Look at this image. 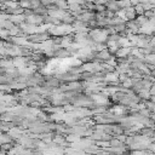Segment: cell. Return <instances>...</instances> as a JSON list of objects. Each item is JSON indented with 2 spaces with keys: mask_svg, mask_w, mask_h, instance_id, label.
I'll return each mask as SVG.
<instances>
[{
  "mask_svg": "<svg viewBox=\"0 0 155 155\" xmlns=\"http://www.w3.org/2000/svg\"><path fill=\"white\" fill-rule=\"evenodd\" d=\"M68 56H70V54L67 47H60L57 51H55V58H67Z\"/></svg>",
  "mask_w": 155,
  "mask_h": 155,
  "instance_id": "obj_1",
  "label": "cell"
},
{
  "mask_svg": "<svg viewBox=\"0 0 155 155\" xmlns=\"http://www.w3.org/2000/svg\"><path fill=\"white\" fill-rule=\"evenodd\" d=\"M144 16H145L147 18L151 20V18L155 17V12L153 11V9H151V10H147V11H144Z\"/></svg>",
  "mask_w": 155,
  "mask_h": 155,
  "instance_id": "obj_9",
  "label": "cell"
},
{
  "mask_svg": "<svg viewBox=\"0 0 155 155\" xmlns=\"http://www.w3.org/2000/svg\"><path fill=\"white\" fill-rule=\"evenodd\" d=\"M18 2H20V5L22 8H24V9L30 8V0H18Z\"/></svg>",
  "mask_w": 155,
  "mask_h": 155,
  "instance_id": "obj_8",
  "label": "cell"
},
{
  "mask_svg": "<svg viewBox=\"0 0 155 155\" xmlns=\"http://www.w3.org/2000/svg\"><path fill=\"white\" fill-rule=\"evenodd\" d=\"M130 76L127 75V73H121V74H119V78H118V80H119V82H125L127 79H129Z\"/></svg>",
  "mask_w": 155,
  "mask_h": 155,
  "instance_id": "obj_6",
  "label": "cell"
},
{
  "mask_svg": "<svg viewBox=\"0 0 155 155\" xmlns=\"http://www.w3.org/2000/svg\"><path fill=\"white\" fill-rule=\"evenodd\" d=\"M23 15H24V17H26V18H27V17H30V16H33V15H35V12H34V9H32V8L24 9V12H23Z\"/></svg>",
  "mask_w": 155,
  "mask_h": 155,
  "instance_id": "obj_5",
  "label": "cell"
},
{
  "mask_svg": "<svg viewBox=\"0 0 155 155\" xmlns=\"http://www.w3.org/2000/svg\"><path fill=\"white\" fill-rule=\"evenodd\" d=\"M107 10H110V11H114V12H119L121 10V6L119 4V2H116V0H110V2H108L107 4Z\"/></svg>",
  "mask_w": 155,
  "mask_h": 155,
  "instance_id": "obj_2",
  "label": "cell"
},
{
  "mask_svg": "<svg viewBox=\"0 0 155 155\" xmlns=\"http://www.w3.org/2000/svg\"><path fill=\"white\" fill-rule=\"evenodd\" d=\"M135 10H136V14L138 15V16H141V15H144V6L142 5V4H138V5H136L135 6Z\"/></svg>",
  "mask_w": 155,
  "mask_h": 155,
  "instance_id": "obj_3",
  "label": "cell"
},
{
  "mask_svg": "<svg viewBox=\"0 0 155 155\" xmlns=\"http://www.w3.org/2000/svg\"><path fill=\"white\" fill-rule=\"evenodd\" d=\"M108 50H109V52H110L113 56H116V54L119 52L120 47H119L118 45H114V46H110V47H108Z\"/></svg>",
  "mask_w": 155,
  "mask_h": 155,
  "instance_id": "obj_4",
  "label": "cell"
},
{
  "mask_svg": "<svg viewBox=\"0 0 155 155\" xmlns=\"http://www.w3.org/2000/svg\"><path fill=\"white\" fill-rule=\"evenodd\" d=\"M107 10V5L104 4H96V12H102Z\"/></svg>",
  "mask_w": 155,
  "mask_h": 155,
  "instance_id": "obj_7",
  "label": "cell"
}]
</instances>
